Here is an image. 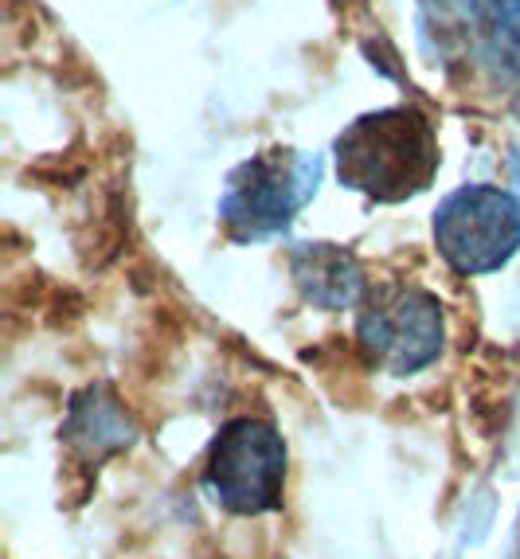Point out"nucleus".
I'll list each match as a JSON object with an SVG mask.
<instances>
[{
	"instance_id": "7ed1b4c3",
	"label": "nucleus",
	"mask_w": 520,
	"mask_h": 559,
	"mask_svg": "<svg viewBox=\"0 0 520 559\" xmlns=\"http://www.w3.org/2000/svg\"><path fill=\"white\" fill-rule=\"evenodd\" d=\"M204 489L235 516L274 513L286 493V442L270 423H223L204 457Z\"/></svg>"
},
{
	"instance_id": "f257e3e1",
	"label": "nucleus",
	"mask_w": 520,
	"mask_h": 559,
	"mask_svg": "<svg viewBox=\"0 0 520 559\" xmlns=\"http://www.w3.org/2000/svg\"><path fill=\"white\" fill-rule=\"evenodd\" d=\"M336 180L376 204H403L423 197L438 177L435 121L411 103L383 106L348 121L333 141Z\"/></svg>"
},
{
	"instance_id": "6e6552de",
	"label": "nucleus",
	"mask_w": 520,
	"mask_h": 559,
	"mask_svg": "<svg viewBox=\"0 0 520 559\" xmlns=\"http://www.w3.org/2000/svg\"><path fill=\"white\" fill-rule=\"evenodd\" d=\"M63 435L83 457L103 462L106 454H118V450L130 447L133 423H130V415L118 407L114 395H106L103 388H91L83 400H74Z\"/></svg>"
},
{
	"instance_id": "39448f33",
	"label": "nucleus",
	"mask_w": 520,
	"mask_h": 559,
	"mask_svg": "<svg viewBox=\"0 0 520 559\" xmlns=\"http://www.w3.org/2000/svg\"><path fill=\"white\" fill-rule=\"evenodd\" d=\"M356 341L376 368L415 376L438 360L446 345V318L435 294L423 286H380L361 301Z\"/></svg>"
},
{
	"instance_id": "423d86ee",
	"label": "nucleus",
	"mask_w": 520,
	"mask_h": 559,
	"mask_svg": "<svg viewBox=\"0 0 520 559\" xmlns=\"http://www.w3.org/2000/svg\"><path fill=\"white\" fill-rule=\"evenodd\" d=\"M423 44H435L438 59H474L517 83L520 0H423Z\"/></svg>"
},
{
	"instance_id": "20e7f679",
	"label": "nucleus",
	"mask_w": 520,
	"mask_h": 559,
	"mask_svg": "<svg viewBox=\"0 0 520 559\" xmlns=\"http://www.w3.org/2000/svg\"><path fill=\"white\" fill-rule=\"evenodd\" d=\"M435 247L465 278L501 271L520 251V200L493 185L458 188L435 212Z\"/></svg>"
},
{
	"instance_id": "0eeeda50",
	"label": "nucleus",
	"mask_w": 520,
	"mask_h": 559,
	"mask_svg": "<svg viewBox=\"0 0 520 559\" xmlns=\"http://www.w3.org/2000/svg\"><path fill=\"white\" fill-rule=\"evenodd\" d=\"M289 274L302 298L317 309H353L368 298L361 259L341 242H297L289 254Z\"/></svg>"
},
{
	"instance_id": "f03ea898",
	"label": "nucleus",
	"mask_w": 520,
	"mask_h": 559,
	"mask_svg": "<svg viewBox=\"0 0 520 559\" xmlns=\"http://www.w3.org/2000/svg\"><path fill=\"white\" fill-rule=\"evenodd\" d=\"M317 185H321L317 153L286 150V145L255 153L227 173L220 197L223 231L235 242L274 239L317 197Z\"/></svg>"
}]
</instances>
